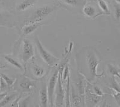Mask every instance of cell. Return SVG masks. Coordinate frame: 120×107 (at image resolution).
I'll list each match as a JSON object with an SVG mask.
<instances>
[{
  "mask_svg": "<svg viewBox=\"0 0 120 107\" xmlns=\"http://www.w3.org/2000/svg\"><path fill=\"white\" fill-rule=\"evenodd\" d=\"M36 43L37 45V49H38V52L40 54L44 60L45 62L50 67H53L56 65V63L58 62L59 59L56 58L55 56L52 55V54L49 53L46 49L43 46L41 41L38 39V37H36Z\"/></svg>",
  "mask_w": 120,
  "mask_h": 107,
  "instance_id": "1",
  "label": "cell"
},
{
  "mask_svg": "<svg viewBox=\"0 0 120 107\" xmlns=\"http://www.w3.org/2000/svg\"><path fill=\"white\" fill-rule=\"evenodd\" d=\"M87 62L89 67V70L93 77H100L101 75L97 74V68L100 64L99 60L97 57L95 53L93 51H88L87 53Z\"/></svg>",
  "mask_w": 120,
  "mask_h": 107,
  "instance_id": "2",
  "label": "cell"
},
{
  "mask_svg": "<svg viewBox=\"0 0 120 107\" xmlns=\"http://www.w3.org/2000/svg\"><path fill=\"white\" fill-rule=\"evenodd\" d=\"M60 71L58 69H56L55 71L49 80L48 86V99L49 103L51 106L53 105V95L55 93V90L56 87V83L58 81V77Z\"/></svg>",
  "mask_w": 120,
  "mask_h": 107,
  "instance_id": "3",
  "label": "cell"
},
{
  "mask_svg": "<svg viewBox=\"0 0 120 107\" xmlns=\"http://www.w3.org/2000/svg\"><path fill=\"white\" fill-rule=\"evenodd\" d=\"M55 104L57 107H62L64 105V90L62 85L61 75L59 73L58 77V81L56 83V87L55 90Z\"/></svg>",
  "mask_w": 120,
  "mask_h": 107,
  "instance_id": "4",
  "label": "cell"
},
{
  "mask_svg": "<svg viewBox=\"0 0 120 107\" xmlns=\"http://www.w3.org/2000/svg\"><path fill=\"white\" fill-rule=\"evenodd\" d=\"M23 49H22V58L24 62H27L30 61L34 54V49L33 44L27 39L23 41Z\"/></svg>",
  "mask_w": 120,
  "mask_h": 107,
  "instance_id": "5",
  "label": "cell"
},
{
  "mask_svg": "<svg viewBox=\"0 0 120 107\" xmlns=\"http://www.w3.org/2000/svg\"><path fill=\"white\" fill-rule=\"evenodd\" d=\"M55 7H50V6H43V7H39L36 10L34 13L33 18L35 20H41L45 17L47 16L50 13L53 11L55 10Z\"/></svg>",
  "mask_w": 120,
  "mask_h": 107,
  "instance_id": "6",
  "label": "cell"
},
{
  "mask_svg": "<svg viewBox=\"0 0 120 107\" xmlns=\"http://www.w3.org/2000/svg\"><path fill=\"white\" fill-rule=\"evenodd\" d=\"M40 102L42 107H46L48 106V88L46 84L44 83L42 86L41 90L40 92Z\"/></svg>",
  "mask_w": 120,
  "mask_h": 107,
  "instance_id": "7",
  "label": "cell"
},
{
  "mask_svg": "<svg viewBox=\"0 0 120 107\" xmlns=\"http://www.w3.org/2000/svg\"><path fill=\"white\" fill-rule=\"evenodd\" d=\"M34 84L35 83L34 81H31L28 78L25 77L19 83V87L25 92H30L31 88L34 86Z\"/></svg>",
  "mask_w": 120,
  "mask_h": 107,
  "instance_id": "8",
  "label": "cell"
},
{
  "mask_svg": "<svg viewBox=\"0 0 120 107\" xmlns=\"http://www.w3.org/2000/svg\"><path fill=\"white\" fill-rule=\"evenodd\" d=\"M41 25V24L37 22H35V23H33V24L28 25L27 26H25L23 29V31L25 35H28L31 33L33 32L36 29H37Z\"/></svg>",
  "mask_w": 120,
  "mask_h": 107,
  "instance_id": "9",
  "label": "cell"
},
{
  "mask_svg": "<svg viewBox=\"0 0 120 107\" xmlns=\"http://www.w3.org/2000/svg\"><path fill=\"white\" fill-rule=\"evenodd\" d=\"M83 12L86 16L92 18L94 17L96 14V9L92 6H85L83 9Z\"/></svg>",
  "mask_w": 120,
  "mask_h": 107,
  "instance_id": "10",
  "label": "cell"
},
{
  "mask_svg": "<svg viewBox=\"0 0 120 107\" xmlns=\"http://www.w3.org/2000/svg\"><path fill=\"white\" fill-rule=\"evenodd\" d=\"M35 0H25L23 2L20 3L18 7V10L19 11H23L25 10L26 8L31 6L34 4Z\"/></svg>",
  "mask_w": 120,
  "mask_h": 107,
  "instance_id": "11",
  "label": "cell"
},
{
  "mask_svg": "<svg viewBox=\"0 0 120 107\" xmlns=\"http://www.w3.org/2000/svg\"><path fill=\"white\" fill-rule=\"evenodd\" d=\"M16 96V94H11L10 95H7L4 96L1 101L0 102V107H4L8 103H9L10 102L13 100Z\"/></svg>",
  "mask_w": 120,
  "mask_h": 107,
  "instance_id": "12",
  "label": "cell"
},
{
  "mask_svg": "<svg viewBox=\"0 0 120 107\" xmlns=\"http://www.w3.org/2000/svg\"><path fill=\"white\" fill-rule=\"evenodd\" d=\"M108 67L109 72L112 75V76H116L120 79V69L112 64H108Z\"/></svg>",
  "mask_w": 120,
  "mask_h": 107,
  "instance_id": "13",
  "label": "cell"
},
{
  "mask_svg": "<svg viewBox=\"0 0 120 107\" xmlns=\"http://www.w3.org/2000/svg\"><path fill=\"white\" fill-rule=\"evenodd\" d=\"M4 57L8 63H10L11 65H13L15 67L18 68V69H22V65H21V64L18 62V61H16L15 59H14L13 58L10 57V56H7V55L4 56Z\"/></svg>",
  "mask_w": 120,
  "mask_h": 107,
  "instance_id": "14",
  "label": "cell"
},
{
  "mask_svg": "<svg viewBox=\"0 0 120 107\" xmlns=\"http://www.w3.org/2000/svg\"><path fill=\"white\" fill-rule=\"evenodd\" d=\"M98 1V4L100 8L106 14H110V11H109V7H108V4L104 0H97Z\"/></svg>",
  "mask_w": 120,
  "mask_h": 107,
  "instance_id": "15",
  "label": "cell"
},
{
  "mask_svg": "<svg viewBox=\"0 0 120 107\" xmlns=\"http://www.w3.org/2000/svg\"><path fill=\"white\" fill-rule=\"evenodd\" d=\"M33 72L36 77H41L45 74V70L42 67L38 65H35L33 67Z\"/></svg>",
  "mask_w": 120,
  "mask_h": 107,
  "instance_id": "16",
  "label": "cell"
},
{
  "mask_svg": "<svg viewBox=\"0 0 120 107\" xmlns=\"http://www.w3.org/2000/svg\"><path fill=\"white\" fill-rule=\"evenodd\" d=\"M70 76V75H69ZM67 77V87H66V106H70V77Z\"/></svg>",
  "mask_w": 120,
  "mask_h": 107,
  "instance_id": "17",
  "label": "cell"
},
{
  "mask_svg": "<svg viewBox=\"0 0 120 107\" xmlns=\"http://www.w3.org/2000/svg\"><path fill=\"white\" fill-rule=\"evenodd\" d=\"M0 75H1V77L4 79V81H6V83H7L8 87H11V86L14 84L15 80H16L15 79L11 78L9 77L8 75L4 74H0Z\"/></svg>",
  "mask_w": 120,
  "mask_h": 107,
  "instance_id": "18",
  "label": "cell"
},
{
  "mask_svg": "<svg viewBox=\"0 0 120 107\" xmlns=\"http://www.w3.org/2000/svg\"><path fill=\"white\" fill-rule=\"evenodd\" d=\"M111 87L116 92H120V86L116 81V78L114 76H113L112 78V81H111Z\"/></svg>",
  "mask_w": 120,
  "mask_h": 107,
  "instance_id": "19",
  "label": "cell"
},
{
  "mask_svg": "<svg viewBox=\"0 0 120 107\" xmlns=\"http://www.w3.org/2000/svg\"><path fill=\"white\" fill-rule=\"evenodd\" d=\"M8 86L6 81H4V79L1 77L0 78V91H4L6 89H7Z\"/></svg>",
  "mask_w": 120,
  "mask_h": 107,
  "instance_id": "20",
  "label": "cell"
},
{
  "mask_svg": "<svg viewBox=\"0 0 120 107\" xmlns=\"http://www.w3.org/2000/svg\"><path fill=\"white\" fill-rule=\"evenodd\" d=\"M72 99L73 104L75 106H77L81 102V98L77 96L76 95H74L73 93H72Z\"/></svg>",
  "mask_w": 120,
  "mask_h": 107,
  "instance_id": "21",
  "label": "cell"
},
{
  "mask_svg": "<svg viewBox=\"0 0 120 107\" xmlns=\"http://www.w3.org/2000/svg\"><path fill=\"white\" fill-rule=\"evenodd\" d=\"M70 75L69 73V68H68V66H66L65 68L64 69V71H63V80L64 81L67 78L68 76Z\"/></svg>",
  "mask_w": 120,
  "mask_h": 107,
  "instance_id": "22",
  "label": "cell"
},
{
  "mask_svg": "<svg viewBox=\"0 0 120 107\" xmlns=\"http://www.w3.org/2000/svg\"><path fill=\"white\" fill-rule=\"evenodd\" d=\"M83 82L82 80H80L79 81V83L77 84V87H78V90H79V93L81 94H83L84 93V86H83Z\"/></svg>",
  "mask_w": 120,
  "mask_h": 107,
  "instance_id": "23",
  "label": "cell"
},
{
  "mask_svg": "<svg viewBox=\"0 0 120 107\" xmlns=\"http://www.w3.org/2000/svg\"><path fill=\"white\" fill-rule=\"evenodd\" d=\"M94 90L96 93V94L97 95L99 96H103V93L102 90H101V89L98 87V86H94Z\"/></svg>",
  "mask_w": 120,
  "mask_h": 107,
  "instance_id": "24",
  "label": "cell"
},
{
  "mask_svg": "<svg viewBox=\"0 0 120 107\" xmlns=\"http://www.w3.org/2000/svg\"><path fill=\"white\" fill-rule=\"evenodd\" d=\"M116 92V91H115ZM113 96L114 97V98L116 100V102L118 103V105L120 107V92H114L113 94Z\"/></svg>",
  "mask_w": 120,
  "mask_h": 107,
  "instance_id": "25",
  "label": "cell"
},
{
  "mask_svg": "<svg viewBox=\"0 0 120 107\" xmlns=\"http://www.w3.org/2000/svg\"><path fill=\"white\" fill-rule=\"evenodd\" d=\"M115 17L116 19L119 20L120 19V7L118 6H115Z\"/></svg>",
  "mask_w": 120,
  "mask_h": 107,
  "instance_id": "26",
  "label": "cell"
},
{
  "mask_svg": "<svg viewBox=\"0 0 120 107\" xmlns=\"http://www.w3.org/2000/svg\"><path fill=\"white\" fill-rule=\"evenodd\" d=\"M64 1L67 4L73 6H77L79 2V0H64Z\"/></svg>",
  "mask_w": 120,
  "mask_h": 107,
  "instance_id": "27",
  "label": "cell"
},
{
  "mask_svg": "<svg viewBox=\"0 0 120 107\" xmlns=\"http://www.w3.org/2000/svg\"><path fill=\"white\" fill-rule=\"evenodd\" d=\"M20 98H20V97H19V98H17L16 100H15L14 101H13L12 103H11V105L10 106H11V107H19V105H19V103H18V101L19 100Z\"/></svg>",
  "mask_w": 120,
  "mask_h": 107,
  "instance_id": "28",
  "label": "cell"
},
{
  "mask_svg": "<svg viewBox=\"0 0 120 107\" xmlns=\"http://www.w3.org/2000/svg\"><path fill=\"white\" fill-rule=\"evenodd\" d=\"M7 95V92H5V93H3L0 94V102L1 101V100L3 99V98H4V96H6Z\"/></svg>",
  "mask_w": 120,
  "mask_h": 107,
  "instance_id": "29",
  "label": "cell"
},
{
  "mask_svg": "<svg viewBox=\"0 0 120 107\" xmlns=\"http://www.w3.org/2000/svg\"><path fill=\"white\" fill-rule=\"evenodd\" d=\"M5 67V65L4 64H3L2 63L0 62V69H1V68H3Z\"/></svg>",
  "mask_w": 120,
  "mask_h": 107,
  "instance_id": "30",
  "label": "cell"
},
{
  "mask_svg": "<svg viewBox=\"0 0 120 107\" xmlns=\"http://www.w3.org/2000/svg\"><path fill=\"white\" fill-rule=\"evenodd\" d=\"M116 1V2L117 3H118V4H120V0H115Z\"/></svg>",
  "mask_w": 120,
  "mask_h": 107,
  "instance_id": "31",
  "label": "cell"
},
{
  "mask_svg": "<svg viewBox=\"0 0 120 107\" xmlns=\"http://www.w3.org/2000/svg\"><path fill=\"white\" fill-rule=\"evenodd\" d=\"M1 18H2V14H1V13H0V19H1Z\"/></svg>",
  "mask_w": 120,
  "mask_h": 107,
  "instance_id": "32",
  "label": "cell"
},
{
  "mask_svg": "<svg viewBox=\"0 0 120 107\" xmlns=\"http://www.w3.org/2000/svg\"><path fill=\"white\" fill-rule=\"evenodd\" d=\"M4 0H0V2H2V1H4Z\"/></svg>",
  "mask_w": 120,
  "mask_h": 107,
  "instance_id": "33",
  "label": "cell"
},
{
  "mask_svg": "<svg viewBox=\"0 0 120 107\" xmlns=\"http://www.w3.org/2000/svg\"><path fill=\"white\" fill-rule=\"evenodd\" d=\"M0 78H1V75H0Z\"/></svg>",
  "mask_w": 120,
  "mask_h": 107,
  "instance_id": "34",
  "label": "cell"
}]
</instances>
